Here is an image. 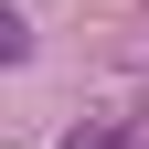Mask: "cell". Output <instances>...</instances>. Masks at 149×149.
<instances>
[{
    "label": "cell",
    "mask_w": 149,
    "mask_h": 149,
    "mask_svg": "<svg viewBox=\"0 0 149 149\" xmlns=\"http://www.w3.org/2000/svg\"><path fill=\"white\" fill-rule=\"evenodd\" d=\"M64 149H128V128H117V117H96V128H74Z\"/></svg>",
    "instance_id": "cell-1"
}]
</instances>
